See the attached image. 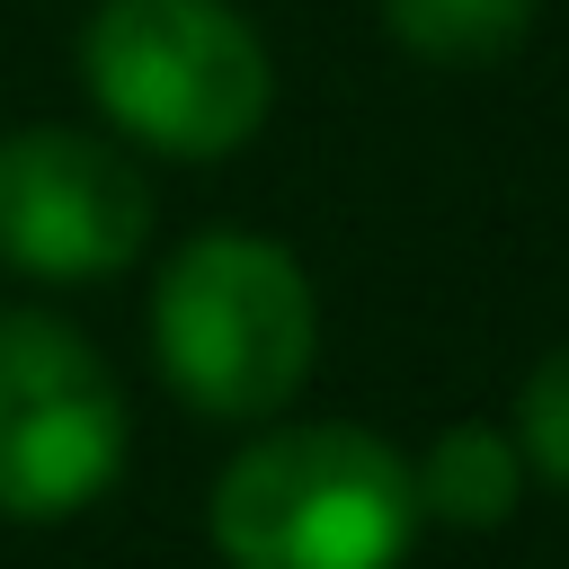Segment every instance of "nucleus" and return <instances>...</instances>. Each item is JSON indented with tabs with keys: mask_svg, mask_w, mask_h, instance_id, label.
Segmentation results:
<instances>
[{
	"mask_svg": "<svg viewBox=\"0 0 569 569\" xmlns=\"http://www.w3.org/2000/svg\"><path fill=\"white\" fill-rule=\"evenodd\" d=\"M311 347H320L311 276L276 240L204 231L151 284V356L169 391L196 400L204 418H276L302 391Z\"/></svg>",
	"mask_w": 569,
	"mask_h": 569,
	"instance_id": "obj_2",
	"label": "nucleus"
},
{
	"mask_svg": "<svg viewBox=\"0 0 569 569\" xmlns=\"http://www.w3.org/2000/svg\"><path fill=\"white\" fill-rule=\"evenodd\" d=\"M151 231V187L142 169L71 124H27L0 133V258L44 284H89L133 267Z\"/></svg>",
	"mask_w": 569,
	"mask_h": 569,
	"instance_id": "obj_5",
	"label": "nucleus"
},
{
	"mask_svg": "<svg viewBox=\"0 0 569 569\" xmlns=\"http://www.w3.org/2000/svg\"><path fill=\"white\" fill-rule=\"evenodd\" d=\"M516 436H525V462H533L551 489H569V347H551V356L533 365V382H525V400H516Z\"/></svg>",
	"mask_w": 569,
	"mask_h": 569,
	"instance_id": "obj_8",
	"label": "nucleus"
},
{
	"mask_svg": "<svg viewBox=\"0 0 569 569\" xmlns=\"http://www.w3.org/2000/svg\"><path fill=\"white\" fill-rule=\"evenodd\" d=\"M382 27H391L418 62L471 71V62H498V53L525 44L533 0H382Z\"/></svg>",
	"mask_w": 569,
	"mask_h": 569,
	"instance_id": "obj_7",
	"label": "nucleus"
},
{
	"mask_svg": "<svg viewBox=\"0 0 569 569\" xmlns=\"http://www.w3.org/2000/svg\"><path fill=\"white\" fill-rule=\"evenodd\" d=\"M418 471L373 427H276L213 480V551L231 569H400Z\"/></svg>",
	"mask_w": 569,
	"mask_h": 569,
	"instance_id": "obj_1",
	"label": "nucleus"
},
{
	"mask_svg": "<svg viewBox=\"0 0 569 569\" xmlns=\"http://www.w3.org/2000/svg\"><path fill=\"white\" fill-rule=\"evenodd\" d=\"M516 480H525L516 445H507L498 427L462 418V427H445L436 453L418 462V516H445V525H462V533H489V525L516 516Z\"/></svg>",
	"mask_w": 569,
	"mask_h": 569,
	"instance_id": "obj_6",
	"label": "nucleus"
},
{
	"mask_svg": "<svg viewBox=\"0 0 569 569\" xmlns=\"http://www.w3.org/2000/svg\"><path fill=\"white\" fill-rule=\"evenodd\" d=\"M124 471V400L98 347L44 311H0V516L62 525Z\"/></svg>",
	"mask_w": 569,
	"mask_h": 569,
	"instance_id": "obj_4",
	"label": "nucleus"
},
{
	"mask_svg": "<svg viewBox=\"0 0 569 569\" xmlns=\"http://www.w3.org/2000/svg\"><path fill=\"white\" fill-rule=\"evenodd\" d=\"M80 80L116 133L169 160H222L267 124L276 71L222 0H98L80 27Z\"/></svg>",
	"mask_w": 569,
	"mask_h": 569,
	"instance_id": "obj_3",
	"label": "nucleus"
}]
</instances>
